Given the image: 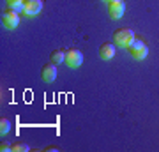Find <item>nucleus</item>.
Here are the masks:
<instances>
[{"mask_svg": "<svg viewBox=\"0 0 159 152\" xmlns=\"http://www.w3.org/2000/svg\"><path fill=\"white\" fill-rule=\"evenodd\" d=\"M99 57L102 60H111L115 57V44L113 43H102L99 46Z\"/></svg>", "mask_w": 159, "mask_h": 152, "instance_id": "obj_8", "label": "nucleus"}, {"mask_svg": "<svg viewBox=\"0 0 159 152\" xmlns=\"http://www.w3.org/2000/svg\"><path fill=\"white\" fill-rule=\"evenodd\" d=\"M2 23H4V27L12 30V28H16L20 25V14L16 11H12L11 7H7L6 11L2 12Z\"/></svg>", "mask_w": 159, "mask_h": 152, "instance_id": "obj_4", "label": "nucleus"}, {"mask_svg": "<svg viewBox=\"0 0 159 152\" xmlns=\"http://www.w3.org/2000/svg\"><path fill=\"white\" fill-rule=\"evenodd\" d=\"M108 12H110V16L113 18V20H119V18L124 16L125 4L122 2V0H111V2L108 4Z\"/></svg>", "mask_w": 159, "mask_h": 152, "instance_id": "obj_5", "label": "nucleus"}, {"mask_svg": "<svg viewBox=\"0 0 159 152\" xmlns=\"http://www.w3.org/2000/svg\"><path fill=\"white\" fill-rule=\"evenodd\" d=\"M102 2H108V4H110V2H111V0H102Z\"/></svg>", "mask_w": 159, "mask_h": 152, "instance_id": "obj_15", "label": "nucleus"}, {"mask_svg": "<svg viewBox=\"0 0 159 152\" xmlns=\"http://www.w3.org/2000/svg\"><path fill=\"white\" fill-rule=\"evenodd\" d=\"M20 2H23V0H6L7 7H12V6H14V4H20Z\"/></svg>", "mask_w": 159, "mask_h": 152, "instance_id": "obj_13", "label": "nucleus"}, {"mask_svg": "<svg viewBox=\"0 0 159 152\" xmlns=\"http://www.w3.org/2000/svg\"><path fill=\"white\" fill-rule=\"evenodd\" d=\"M43 9V0H25V16H37Z\"/></svg>", "mask_w": 159, "mask_h": 152, "instance_id": "obj_7", "label": "nucleus"}, {"mask_svg": "<svg viewBox=\"0 0 159 152\" xmlns=\"http://www.w3.org/2000/svg\"><path fill=\"white\" fill-rule=\"evenodd\" d=\"M127 51L131 53V57H133V58H136V60H143V58L148 55V46H147V43H145V41L134 39L129 46H127Z\"/></svg>", "mask_w": 159, "mask_h": 152, "instance_id": "obj_2", "label": "nucleus"}, {"mask_svg": "<svg viewBox=\"0 0 159 152\" xmlns=\"http://www.w3.org/2000/svg\"><path fill=\"white\" fill-rule=\"evenodd\" d=\"M0 150H2V152L11 150V145H9V143H6V141H2V143H0Z\"/></svg>", "mask_w": 159, "mask_h": 152, "instance_id": "obj_12", "label": "nucleus"}, {"mask_svg": "<svg viewBox=\"0 0 159 152\" xmlns=\"http://www.w3.org/2000/svg\"><path fill=\"white\" fill-rule=\"evenodd\" d=\"M66 64L67 67L71 69H76L83 64V53L78 50V48H71V50L66 51Z\"/></svg>", "mask_w": 159, "mask_h": 152, "instance_id": "obj_3", "label": "nucleus"}, {"mask_svg": "<svg viewBox=\"0 0 159 152\" xmlns=\"http://www.w3.org/2000/svg\"><path fill=\"white\" fill-rule=\"evenodd\" d=\"M50 58H51V62L55 64H62V62H66V51L64 50H53L51 51V55H50Z\"/></svg>", "mask_w": 159, "mask_h": 152, "instance_id": "obj_9", "label": "nucleus"}, {"mask_svg": "<svg viewBox=\"0 0 159 152\" xmlns=\"http://www.w3.org/2000/svg\"><path fill=\"white\" fill-rule=\"evenodd\" d=\"M46 150L48 152H55V150H58V147H46Z\"/></svg>", "mask_w": 159, "mask_h": 152, "instance_id": "obj_14", "label": "nucleus"}, {"mask_svg": "<svg viewBox=\"0 0 159 152\" xmlns=\"http://www.w3.org/2000/svg\"><path fill=\"white\" fill-rule=\"evenodd\" d=\"M9 131H11V120L6 118V117H2L0 118V135L4 136V135H7Z\"/></svg>", "mask_w": 159, "mask_h": 152, "instance_id": "obj_10", "label": "nucleus"}, {"mask_svg": "<svg viewBox=\"0 0 159 152\" xmlns=\"http://www.w3.org/2000/svg\"><path fill=\"white\" fill-rule=\"evenodd\" d=\"M41 78H43V81H46V83L55 81V78H57V67H55V64L53 62L44 64L43 69H41Z\"/></svg>", "mask_w": 159, "mask_h": 152, "instance_id": "obj_6", "label": "nucleus"}, {"mask_svg": "<svg viewBox=\"0 0 159 152\" xmlns=\"http://www.w3.org/2000/svg\"><path fill=\"white\" fill-rule=\"evenodd\" d=\"M11 150L12 152H29L30 147L27 143H23V141H16L14 145H11Z\"/></svg>", "mask_w": 159, "mask_h": 152, "instance_id": "obj_11", "label": "nucleus"}, {"mask_svg": "<svg viewBox=\"0 0 159 152\" xmlns=\"http://www.w3.org/2000/svg\"><path fill=\"white\" fill-rule=\"evenodd\" d=\"M134 39H136V37H134V32L127 27L117 28L113 32V41L117 43V46H120V48H127Z\"/></svg>", "mask_w": 159, "mask_h": 152, "instance_id": "obj_1", "label": "nucleus"}]
</instances>
